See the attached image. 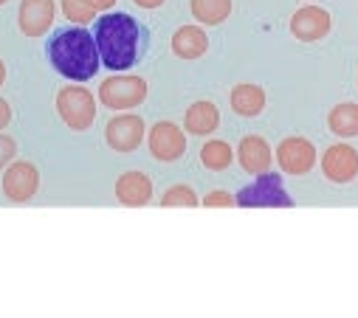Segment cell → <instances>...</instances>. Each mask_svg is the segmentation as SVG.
<instances>
[{
	"instance_id": "1",
	"label": "cell",
	"mask_w": 358,
	"mask_h": 318,
	"mask_svg": "<svg viewBox=\"0 0 358 318\" xmlns=\"http://www.w3.org/2000/svg\"><path fill=\"white\" fill-rule=\"evenodd\" d=\"M94 40L102 59V68L113 73L130 70L147 51V29L127 12H105L94 20Z\"/></svg>"
},
{
	"instance_id": "2",
	"label": "cell",
	"mask_w": 358,
	"mask_h": 318,
	"mask_svg": "<svg viewBox=\"0 0 358 318\" xmlns=\"http://www.w3.org/2000/svg\"><path fill=\"white\" fill-rule=\"evenodd\" d=\"M45 56L51 68L59 76H65L68 82H87L102 68L96 40L85 26H71V29L57 31L45 43Z\"/></svg>"
},
{
	"instance_id": "3",
	"label": "cell",
	"mask_w": 358,
	"mask_h": 318,
	"mask_svg": "<svg viewBox=\"0 0 358 318\" xmlns=\"http://www.w3.org/2000/svg\"><path fill=\"white\" fill-rule=\"evenodd\" d=\"M54 107H57V116L62 119V124L73 132L91 130L96 121V96L87 88H79V82L59 88Z\"/></svg>"
},
{
	"instance_id": "4",
	"label": "cell",
	"mask_w": 358,
	"mask_h": 318,
	"mask_svg": "<svg viewBox=\"0 0 358 318\" xmlns=\"http://www.w3.org/2000/svg\"><path fill=\"white\" fill-rule=\"evenodd\" d=\"M257 181L234 195V206L240 209H294L291 195L285 192V183L277 172H262L254 175Z\"/></svg>"
},
{
	"instance_id": "5",
	"label": "cell",
	"mask_w": 358,
	"mask_h": 318,
	"mask_svg": "<svg viewBox=\"0 0 358 318\" xmlns=\"http://www.w3.org/2000/svg\"><path fill=\"white\" fill-rule=\"evenodd\" d=\"M147 99V79L133 73H113L99 85V102L108 110H133Z\"/></svg>"
},
{
	"instance_id": "6",
	"label": "cell",
	"mask_w": 358,
	"mask_h": 318,
	"mask_svg": "<svg viewBox=\"0 0 358 318\" xmlns=\"http://www.w3.org/2000/svg\"><path fill=\"white\" fill-rule=\"evenodd\" d=\"M147 146L155 161L175 164V161H181L187 152V130H181L175 121H158L147 132Z\"/></svg>"
},
{
	"instance_id": "7",
	"label": "cell",
	"mask_w": 358,
	"mask_h": 318,
	"mask_svg": "<svg viewBox=\"0 0 358 318\" xmlns=\"http://www.w3.org/2000/svg\"><path fill=\"white\" fill-rule=\"evenodd\" d=\"M144 135H147V124H144V119L138 113H119L105 127V141L119 155L136 152L141 146Z\"/></svg>"
},
{
	"instance_id": "8",
	"label": "cell",
	"mask_w": 358,
	"mask_h": 318,
	"mask_svg": "<svg viewBox=\"0 0 358 318\" xmlns=\"http://www.w3.org/2000/svg\"><path fill=\"white\" fill-rule=\"evenodd\" d=\"M274 158H277V164L285 175L299 178V175H308L316 167V146H313V141H308L302 135H291V138L280 141Z\"/></svg>"
},
{
	"instance_id": "9",
	"label": "cell",
	"mask_w": 358,
	"mask_h": 318,
	"mask_svg": "<svg viewBox=\"0 0 358 318\" xmlns=\"http://www.w3.org/2000/svg\"><path fill=\"white\" fill-rule=\"evenodd\" d=\"M40 192V169L31 161H12L3 172V195L12 203H29Z\"/></svg>"
},
{
	"instance_id": "10",
	"label": "cell",
	"mask_w": 358,
	"mask_h": 318,
	"mask_svg": "<svg viewBox=\"0 0 358 318\" xmlns=\"http://www.w3.org/2000/svg\"><path fill=\"white\" fill-rule=\"evenodd\" d=\"M322 175L336 186L352 183L358 178V149L350 144L327 146L322 155Z\"/></svg>"
},
{
	"instance_id": "11",
	"label": "cell",
	"mask_w": 358,
	"mask_h": 318,
	"mask_svg": "<svg viewBox=\"0 0 358 318\" xmlns=\"http://www.w3.org/2000/svg\"><path fill=\"white\" fill-rule=\"evenodd\" d=\"M57 20V3L54 0H20L17 6V26L23 31V37L29 40H40L51 31Z\"/></svg>"
},
{
	"instance_id": "12",
	"label": "cell",
	"mask_w": 358,
	"mask_h": 318,
	"mask_svg": "<svg viewBox=\"0 0 358 318\" xmlns=\"http://www.w3.org/2000/svg\"><path fill=\"white\" fill-rule=\"evenodd\" d=\"M330 29H333L330 12L316 6V3H308V6L296 9L294 17H291V34L299 43H319L330 34Z\"/></svg>"
},
{
	"instance_id": "13",
	"label": "cell",
	"mask_w": 358,
	"mask_h": 318,
	"mask_svg": "<svg viewBox=\"0 0 358 318\" xmlns=\"http://www.w3.org/2000/svg\"><path fill=\"white\" fill-rule=\"evenodd\" d=\"M234 158L243 167V172H248V175H262L274 164V152H271V146H268V141L262 135H245L240 141Z\"/></svg>"
},
{
	"instance_id": "14",
	"label": "cell",
	"mask_w": 358,
	"mask_h": 318,
	"mask_svg": "<svg viewBox=\"0 0 358 318\" xmlns=\"http://www.w3.org/2000/svg\"><path fill=\"white\" fill-rule=\"evenodd\" d=\"M116 200L127 209H144L152 200V181L144 172H124L116 181Z\"/></svg>"
},
{
	"instance_id": "15",
	"label": "cell",
	"mask_w": 358,
	"mask_h": 318,
	"mask_svg": "<svg viewBox=\"0 0 358 318\" xmlns=\"http://www.w3.org/2000/svg\"><path fill=\"white\" fill-rule=\"evenodd\" d=\"M169 45H172V54L178 59L192 62V59H201L209 51V37H206L203 26H181L172 34Z\"/></svg>"
},
{
	"instance_id": "16",
	"label": "cell",
	"mask_w": 358,
	"mask_h": 318,
	"mask_svg": "<svg viewBox=\"0 0 358 318\" xmlns=\"http://www.w3.org/2000/svg\"><path fill=\"white\" fill-rule=\"evenodd\" d=\"M217 127H220V110H217L215 102L201 99V102H192L187 107V113H184V130L189 135H201L203 138V135L217 132Z\"/></svg>"
},
{
	"instance_id": "17",
	"label": "cell",
	"mask_w": 358,
	"mask_h": 318,
	"mask_svg": "<svg viewBox=\"0 0 358 318\" xmlns=\"http://www.w3.org/2000/svg\"><path fill=\"white\" fill-rule=\"evenodd\" d=\"M265 102H268L265 91L259 85H248V82L234 85L229 93V105L240 119H257L265 110Z\"/></svg>"
},
{
	"instance_id": "18",
	"label": "cell",
	"mask_w": 358,
	"mask_h": 318,
	"mask_svg": "<svg viewBox=\"0 0 358 318\" xmlns=\"http://www.w3.org/2000/svg\"><path fill=\"white\" fill-rule=\"evenodd\" d=\"M234 0H189V12L201 26H220L231 17Z\"/></svg>"
},
{
	"instance_id": "19",
	"label": "cell",
	"mask_w": 358,
	"mask_h": 318,
	"mask_svg": "<svg viewBox=\"0 0 358 318\" xmlns=\"http://www.w3.org/2000/svg\"><path fill=\"white\" fill-rule=\"evenodd\" d=\"M327 127L338 138H355L358 135V105H352V102L336 105L327 113Z\"/></svg>"
},
{
	"instance_id": "20",
	"label": "cell",
	"mask_w": 358,
	"mask_h": 318,
	"mask_svg": "<svg viewBox=\"0 0 358 318\" xmlns=\"http://www.w3.org/2000/svg\"><path fill=\"white\" fill-rule=\"evenodd\" d=\"M201 164H203V169H209V172H226V169L234 164V149H231L226 141L212 138V141H206V144L201 146Z\"/></svg>"
},
{
	"instance_id": "21",
	"label": "cell",
	"mask_w": 358,
	"mask_h": 318,
	"mask_svg": "<svg viewBox=\"0 0 358 318\" xmlns=\"http://www.w3.org/2000/svg\"><path fill=\"white\" fill-rule=\"evenodd\" d=\"M161 206L164 209H195V206H201V197L195 195L192 186L178 183V186H169L161 195Z\"/></svg>"
},
{
	"instance_id": "22",
	"label": "cell",
	"mask_w": 358,
	"mask_h": 318,
	"mask_svg": "<svg viewBox=\"0 0 358 318\" xmlns=\"http://www.w3.org/2000/svg\"><path fill=\"white\" fill-rule=\"evenodd\" d=\"M62 15H65V20H71L73 26H87V23H94L96 20V9L87 3V0H62Z\"/></svg>"
},
{
	"instance_id": "23",
	"label": "cell",
	"mask_w": 358,
	"mask_h": 318,
	"mask_svg": "<svg viewBox=\"0 0 358 318\" xmlns=\"http://www.w3.org/2000/svg\"><path fill=\"white\" fill-rule=\"evenodd\" d=\"M15 158H17V141L6 132H0V172H3Z\"/></svg>"
},
{
	"instance_id": "24",
	"label": "cell",
	"mask_w": 358,
	"mask_h": 318,
	"mask_svg": "<svg viewBox=\"0 0 358 318\" xmlns=\"http://www.w3.org/2000/svg\"><path fill=\"white\" fill-rule=\"evenodd\" d=\"M201 203H203L206 209H229V206H234V195H231V192L217 189V192H209Z\"/></svg>"
},
{
	"instance_id": "25",
	"label": "cell",
	"mask_w": 358,
	"mask_h": 318,
	"mask_svg": "<svg viewBox=\"0 0 358 318\" xmlns=\"http://www.w3.org/2000/svg\"><path fill=\"white\" fill-rule=\"evenodd\" d=\"M12 105L6 102V99H0V130H6L9 124H12Z\"/></svg>"
},
{
	"instance_id": "26",
	"label": "cell",
	"mask_w": 358,
	"mask_h": 318,
	"mask_svg": "<svg viewBox=\"0 0 358 318\" xmlns=\"http://www.w3.org/2000/svg\"><path fill=\"white\" fill-rule=\"evenodd\" d=\"M133 3L138 6V9H147V12H152V9H161L166 0H133Z\"/></svg>"
},
{
	"instance_id": "27",
	"label": "cell",
	"mask_w": 358,
	"mask_h": 318,
	"mask_svg": "<svg viewBox=\"0 0 358 318\" xmlns=\"http://www.w3.org/2000/svg\"><path fill=\"white\" fill-rule=\"evenodd\" d=\"M87 3H91L96 12H110L116 6V0H87Z\"/></svg>"
},
{
	"instance_id": "28",
	"label": "cell",
	"mask_w": 358,
	"mask_h": 318,
	"mask_svg": "<svg viewBox=\"0 0 358 318\" xmlns=\"http://www.w3.org/2000/svg\"><path fill=\"white\" fill-rule=\"evenodd\" d=\"M3 85H6V62L0 59V88H3Z\"/></svg>"
},
{
	"instance_id": "29",
	"label": "cell",
	"mask_w": 358,
	"mask_h": 318,
	"mask_svg": "<svg viewBox=\"0 0 358 318\" xmlns=\"http://www.w3.org/2000/svg\"><path fill=\"white\" fill-rule=\"evenodd\" d=\"M6 3H9V0H0V6H6Z\"/></svg>"
},
{
	"instance_id": "30",
	"label": "cell",
	"mask_w": 358,
	"mask_h": 318,
	"mask_svg": "<svg viewBox=\"0 0 358 318\" xmlns=\"http://www.w3.org/2000/svg\"><path fill=\"white\" fill-rule=\"evenodd\" d=\"M308 3H310V0H308Z\"/></svg>"
}]
</instances>
